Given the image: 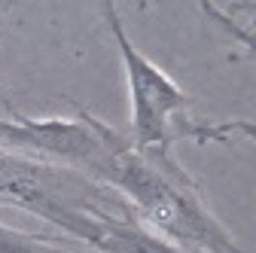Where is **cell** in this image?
<instances>
[{
  "mask_svg": "<svg viewBox=\"0 0 256 253\" xmlns=\"http://www.w3.org/2000/svg\"><path fill=\"white\" fill-rule=\"evenodd\" d=\"M98 183L116 189L150 232L183 253H241L232 232L210 210L198 180L171 150H138L122 134Z\"/></svg>",
  "mask_w": 256,
  "mask_h": 253,
  "instance_id": "obj_1",
  "label": "cell"
},
{
  "mask_svg": "<svg viewBox=\"0 0 256 253\" xmlns=\"http://www.w3.org/2000/svg\"><path fill=\"white\" fill-rule=\"evenodd\" d=\"M64 244H70V238L46 235V232H24V229L0 223V253H76Z\"/></svg>",
  "mask_w": 256,
  "mask_h": 253,
  "instance_id": "obj_3",
  "label": "cell"
},
{
  "mask_svg": "<svg viewBox=\"0 0 256 253\" xmlns=\"http://www.w3.org/2000/svg\"><path fill=\"white\" fill-rule=\"evenodd\" d=\"M110 37L116 40L122 70L128 82V98H132V140L138 150H171L180 140L196 144H226L235 134L253 138V122H204L192 119L189 107L192 98L132 43L128 30L119 18V10L113 4L101 6Z\"/></svg>",
  "mask_w": 256,
  "mask_h": 253,
  "instance_id": "obj_2",
  "label": "cell"
}]
</instances>
